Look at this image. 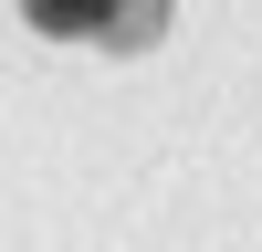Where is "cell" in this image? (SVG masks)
I'll return each instance as SVG.
<instances>
[{
	"label": "cell",
	"mask_w": 262,
	"mask_h": 252,
	"mask_svg": "<svg viewBox=\"0 0 262 252\" xmlns=\"http://www.w3.org/2000/svg\"><path fill=\"white\" fill-rule=\"evenodd\" d=\"M21 21L53 42H105V53H147L168 32V0H21Z\"/></svg>",
	"instance_id": "6da1fadb"
}]
</instances>
